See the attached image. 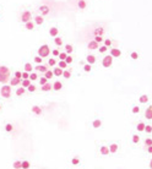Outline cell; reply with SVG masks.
Instances as JSON below:
<instances>
[{"mask_svg":"<svg viewBox=\"0 0 152 169\" xmlns=\"http://www.w3.org/2000/svg\"><path fill=\"white\" fill-rule=\"evenodd\" d=\"M54 43H55V45H58V47H61L63 45V39L60 37H55L54 38Z\"/></svg>","mask_w":152,"mask_h":169,"instance_id":"cell-42","label":"cell"},{"mask_svg":"<svg viewBox=\"0 0 152 169\" xmlns=\"http://www.w3.org/2000/svg\"><path fill=\"white\" fill-rule=\"evenodd\" d=\"M44 76H45V77L47 79H53V76H54V73H53V71H52V70H48V71H45V73H44Z\"/></svg>","mask_w":152,"mask_h":169,"instance_id":"cell-39","label":"cell"},{"mask_svg":"<svg viewBox=\"0 0 152 169\" xmlns=\"http://www.w3.org/2000/svg\"><path fill=\"white\" fill-rule=\"evenodd\" d=\"M32 112L34 113V114H37V115H41L42 114V108L38 105H33L32 107Z\"/></svg>","mask_w":152,"mask_h":169,"instance_id":"cell-32","label":"cell"},{"mask_svg":"<svg viewBox=\"0 0 152 169\" xmlns=\"http://www.w3.org/2000/svg\"><path fill=\"white\" fill-rule=\"evenodd\" d=\"M141 113V108L138 105V104H133L131 105V114H134V115H138V114H140Z\"/></svg>","mask_w":152,"mask_h":169,"instance_id":"cell-15","label":"cell"},{"mask_svg":"<svg viewBox=\"0 0 152 169\" xmlns=\"http://www.w3.org/2000/svg\"><path fill=\"white\" fill-rule=\"evenodd\" d=\"M21 79H17V77H14V79H10V86L11 87H15V86H19L21 85Z\"/></svg>","mask_w":152,"mask_h":169,"instance_id":"cell-14","label":"cell"},{"mask_svg":"<svg viewBox=\"0 0 152 169\" xmlns=\"http://www.w3.org/2000/svg\"><path fill=\"white\" fill-rule=\"evenodd\" d=\"M149 102H150L149 94H141L139 97V103L140 104H149Z\"/></svg>","mask_w":152,"mask_h":169,"instance_id":"cell-11","label":"cell"},{"mask_svg":"<svg viewBox=\"0 0 152 169\" xmlns=\"http://www.w3.org/2000/svg\"><path fill=\"white\" fill-rule=\"evenodd\" d=\"M27 90H28V92H34V91H36V86L31 83V85H30V87H28Z\"/></svg>","mask_w":152,"mask_h":169,"instance_id":"cell-57","label":"cell"},{"mask_svg":"<svg viewBox=\"0 0 152 169\" xmlns=\"http://www.w3.org/2000/svg\"><path fill=\"white\" fill-rule=\"evenodd\" d=\"M95 40H96V42H97V43H101V42H104V39H103V37H102V36H96V37H95Z\"/></svg>","mask_w":152,"mask_h":169,"instance_id":"cell-53","label":"cell"},{"mask_svg":"<svg viewBox=\"0 0 152 169\" xmlns=\"http://www.w3.org/2000/svg\"><path fill=\"white\" fill-rule=\"evenodd\" d=\"M103 33H104V29L102 27H98L95 29V36H102Z\"/></svg>","mask_w":152,"mask_h":169,"instance_id":"cell-44","label":"cell"},{"mask_svg":"<svg viewBox=\"0 0 152 169\" xmlns=\"http://www.w3.org/2000/svg\"><path fill=\"white\" fill-rule=\"evenodd\" d=\"M67 65H69V64H67L65 60H59V61H58V66L61 68V69H64V70L67 68Z\"/></svg>","mask_w":152,"mask_h":169,"instance_id":"cell-33","label":"cell"},{"mask_svg":"<svg viewBox=\"0 0 152 169\" xmlns=\"http://www.w3.org/2000/svg\"><path fill=\"white\" fill-rule=\"evenodd\" d=\"M5 130H6L8 132H11V131L14 130L12 124H6V125H5Z\"/></svg>","mask_w":152,"mask_h":169,"instance_id":"cell-50","label":"cell"},{"mask_svg":"<svg viewBox=\"0 0 152 169\" xmlns=\"http://www.w3.org/2000/svg\"><path fill=\"white\" fill-rule=\"evenodd\" d=\"M65 61H66V63H67V64H71V63H72V61H74V58H72V56H71V55L69 54V55H67V58L65 59Z\"/></svg>","mask_w":152,"mask_h":169,"instance_id":"cell-54","label":"cell"},{"mask_svg":"<svg viewBox=\"0 0 152 169\" xmlns=\"http://www.w3.org/2000/svg\"><path fill=\"white\" fill-rule=\"evenodd\" d=\"M31 20V12L30 11H23L22 15H21V21L23 23H27Z\"/></svg>","mask_w":152,"mask_h":169,"instance_id":"cell-9","label":"cell"},{"mask_svg":"<svg viewBox=\"0 0 152 169\" xmlns=\"http://www.w3.org/2000/svg\"><path fill=\"white\" fill-rule=\"evenodd\" d=\"M9 77H10V75H1V74H0V82L4 83V85H6V82L9 81Z\"/></svg>","mask_w":152,"mask_h":169,"instance_id":"cell-29","label":"cell"},{"mask_svg":"<svg viewBox=\"0 0 152 169\" xmlns=\"http://www.w3.org/2000/svg\"><path fill=\"white\" fill-rule=\"evenodd\" d=\"M34 20H36V23H37V25H42V23L44 22V18H43V16H38V15L34 17Z\"/></svg>","mask_w":152,"mask_h":169,"instance_id":"cell-40","label":"cell"},{"mask_svg":"<svg viewBox=\"0 0 152 169\" xmlns=\"http://www.w3.org/2000/svg\"><path fill=\"white\" fill-rule=\"evenodd\" d=\"M0 110H1V105H0Z\"/></svg>","mask_w":152,"mask_h":169,"instance_id":"cell-61","label":"cell"},{"mask_svg":"<svg viewBox=\"0 0 152 169\" xmlns=\"http://www.w3.org/2000/svg\"><path fill=\"white\" fill-rule=\"evenodd\" d=\"M130 59H131L133 61H136L140 59V53L136 52V50H133L131 53H130Z\"/></svg>","mask_w":152,"mask_h":169,"instance_id":"cell-18","label":"cell"},{"mask_svg":"<svg viewBox=\"0 0 152 169\" xmlns=\"http://www.w3.org/2000/svg\"><path fill=\"white\" fill-rule=\"evenodd\" d=\"M42 60H43V59H42V58H41V56H39V55H37V56H34V59H33V61H34V63H36V64H42Z\"/></svg>","mask_w":152,"mask_h":169,"instance_id":"cell-51","label":"cell"},{"mask_svg":"<svg viewBox=\"0 0 152 169\" xmlns=\"http://www.w3.org/2000/svg\"><path fill=\"white\" fill-rule=\"evenodd\" d=\"M120 150V146L118 142H113L109 145V151H111V155H115V153H118V151Z\"/></svg>","mask_w":152,"mask_h":169,"instance_id":"cell-7","label":"cell"},{"mask_svg":"<svg viewBox=\"0 0 152 169\" xmlns=\"http://www.w3.org/2000/svg\"><path fill=\"white\" fill-rule=\"evenodd\" d=\"M31 163L28 161H22V169H30Z\"/></svg>","mask_w":152,"mask_h":169,"instance_id":"cell-46","label":"cell"},{"mask_svg":"<svg viewBox=\"0 0 152 169\" xmlns=\"http://www.w3.org/2000/svg\"><path fill=\"white\" fill-rule=\"evenodd\" d=\"M48 65L49 66H55L56 65V59H49L48 60Z\"/></svg>","mask_w":152,"mask_h":169,"instance_id":"cell-52","label":"cell"},{"mask_svg":"<svg viewBox=\"0 0 152 169\" xmlns=\"http://www.w3.org/2000/svg\"><path fill=\"white\" fill-rule=\"evenodd\" d=\"M150 146H152V137L147 136L144 140V147H150Z\"/></svg>","mask_w":152,"mask_h":169,"instance_id":"cell-24","label":"cell"},{"mask_svg":"<svg viewBox=\"0 0 152 169\" xmlns=\"http://www.w3.org/2000/svg\"><path fill=\"white\" fill-rule=\"evenodd\" d=\"M149 169H152V157L150 158V161H149Z\"/></svg>","mask_w":152,"mask_h":169,"instance_id":"cell-60","label":"cell"},{"mask_svg":"<svg viewBox=\"0 0 152 169\" xmlns=\"http://www.w3.org/2000/svg\"><path fill=\"white\" fill-rule=\"evenodd\" d=\"M77 6H78V9H80V10H85V9H86V6H87V4H86L85 0H78Z\"/></svg>","mask_w":152,"mask_h":169,"instance_id":"cell-30","label":"cell"},{"mask_svg":"<svg viewBox=\"0 0 152 169\" xmlns=\"http://www.w3.org/2000/svg\"><path fill=\"white\" fill-rule=\"evenodd\" d=\"M25 71H26V73H30V74L33 71L32 65H31L30 63H26V64H25Z\"/></svg>","mask_w":152,"mask_h":169,"instance_id":"cell-35","label":"cell"},{"mask_svg":"<svg viewBox=\"0 0 152 169\" xmlns=\"http://www.w3.org/2000/svg\"><path fill=\"white\" fill-rule=\"evenodd\" d=\"M30 73H26V71H25V73H22V80L23 79H30V75H28Z\"/></svg>","mask_w":152,"mask_h":169,"instance_id":"cell-59","label":"cell"},{"mask_svg":"<svg viewBox=\"0 0 152 169\" xmlns=\"http://www.w3.org/2000/svg\"><path fill=\"white\" fill-rule=\"evenodd\" d=\"M145 134L146 135H152V124H146V127H145Z\"/></svg>","mask_w":152,"mask_h":169,"instance_id":"cell-31","label":"cell"},{"mask_svg":"<svg viewBox=\"0 0 152 169\" xmlns=\"http://www.w3.org/2000/svg\"><path fill=\"white\" fill-rule=\"evenodd\" d=\"M113 59L114 58H113L111 54L103 56V59H102V66H103V68H106V69H109L113 65Z\"/></svg>","mask_w":152,"mask_h":169,"instance_id":"cell-3","label":"cell"},{"mask_svg":"<svg viewBox=\"0 0 152 169\" xmlns=\"http://www.w3.org/2000/svg\"><path fill=\"white\" fill-rule=\"evenodd\" d=\"M0 74L1 75H10V69L6 68V66H0Z\"/></svg>","mask_w":152,"mask_h":169,"instance_id":"cell-26","label":"cell"},{"mask_svg":"<svg viewBox=\"0 0 152 169\" xmlns=\"http://www.w3.org/2000/svg\"><path fill=\"white\" fill-rule=\"evenodd\" d=\"M30 80H31V81L38 80V75L36 74V73H31V74H30Z\"/></svg>","mask_w":152,"mask_h":169,"instance_id":"cell-47","label":"cell"},{"mask_svg":"<svg viewBox=\"0 0 152 169\" xmlns=\"http://www.w3.org/2000/svg\"><path fill=\"white\" fill-rule=\"evenodd\" d=\"M25 26H26V28H27L28 31H32V29L34 28V23L31 22V21H28L27 23H25Z\"/></svg>","mask_w":152,"mask_h":169,"instance_id":"cell-43","label":"cell"},{"mask_svg":"<svg viewBox=\"0 0 152 169\" xmlns=\"http://www.w3.org/2000/svg\"><path fill=\"white\" fill-rule=\"evenodd\" d=\"M12 168L14 169H22V161H15L12 163Z\"/></svg>","mask_w":152,"mask_h":169,"instance_id":"cell-28","label":"cell"},{"mask_svg":"<svg viewBox=\"0 0 152 169\" xmlns=\"http://www.w3.org/2000/svg\"><path fill=\"white\" fill-rule=\"evenodd\" d=\"M63 88V83L60 82V81H55V82L53 83V90L54 91H60Z\"/></svg>","mask_w":152,"mask_h":169,"instance_id":"cell-25","label":"cell"},{"mask_svg":"<svg viewBox=\"0 0 152 169\" xmlns=\"http://www.w3.org/2000/svg\"><path fill=\"white\" fill-rule=\"evenodd\" d=\"M42 91H43V92H49V91H52V90H53V85H52V83H49V82H47L45 85H43V86H42V88H41Z\"/></svg>","mask_w":152,"mask_h":169,"instance_id":"cell-20","label":"cell"},{"mask_svg":"<svg viewBox=\"0 0 152 169\" xmlns=\"http://www.w3.org/2000/svg\"><path fill=\"white\" fill-rule=\"evenodd\" d=\"M65 52H66L67 54H71L72 52H74V47H72L71 44H66V45H65Z\"/></svg>","mask_w":152,"mask_h":169,"instance_id":"cell-37","label":"cell"},{"mask_svg":"<svg viewBox=\"0 0 152 169\" xmlns=\"http://www.w3.org/2000/svg\"><path fill=\"white\" fill-rule=\"evenodd\" d=\"M87 48L90 49V50H97L99 48V43H97L95 39L90 40V42H88V44H87Z\"/></svg>","mask_w":152,"mask_h":169,"instance_id":"cell-10","label":"cell"},{"mask_svg":"<svg viewBox=\"0 0 152 169\" xmlns=\"http://www.w3.org/2000/svg\"><path fill=\"white\" fill-rule=\"evenodd\" d=\"M49 54H50V48L48 44H43L38 48V55L41 58H48Z\"/></svg>","mask_w":152,"mask_h":169,"instance_id":"cell-1","label":"cell"},{"mask_svg":"<svg viewBox=\"0 0 152 169\" xmlns=\"http://www.w3.org/2000/svg\"><path fill=\"white\" fill-rule=\"evenodd\" d=\"M82 69H83V71H85V73H91V71H92V65L86 63V64H83V68Z\"/></svg>","mask_w":152,"mask_h":169,"instance_id":"cell-34","label":"cell"},{"mask_svg":"<svg viewBox=\"0 0 152 169\" xmlns=\"http://www.w3.org/2000/svg\"><path fill=\"white\" fill-rule=\"evenodd\" d=\"M39 11L44 16V15H48L49 14V8L47 6V5H42V6H39Z\"/></svg>","mask_w":152,"mask_h":169,"instance_id":"cell-21","label":"cell"},{"mask_svg":"<svg viewBox=\"0 0 152 169\" xmlns=\"http://www.w3.org/2000/svg\"><path fill=\"white\" fill-rule=\"evenodd\" d=\"M146 124H147V122H145L144 120H140L138 124L135 125V129H136V131L139 132H145V127H146Z\"/></svg>","mask_w":152,"mask_h":169,"instance_id":"cell-6","label":"cell"},{"mask_svg":"<svg viewBox=\"0 0 152 169\" xmlns=\"http://www.w3.org/2000/svg\"><path fill=\"white\" fill-rule=\"evenodd\" d=\"M109 54H111L113 58H120V56H122V50L118 48H112L109 50Z\"/></svg>","mask_w":152,"mask_h":169,"instance_id":"cell-8","label":"cell"},{"mask_svg":"<svg viewBox=\"0 0 152 169\" xmlns=\"http://www.w3.org/2000/svg\"><path fill=\"white\" fill-rule=\"evenodd\" d=\"M140 141H141L140 134H133L131 135V143H133V145H139Z\"/></svg>","mask_w":152,"mask_h":169,"instance_id":"cell-12","label":"cell"},{"mask_svg":"<svg viewBox=\"0 0 152 169\" xmlns=\"http://www.w3.org/2000/svg\"><path fill=\"white\" fill-rule=\"evenodd\" d=\"M144 118L146 120H152V104H149V107L145 109Z\"/></svg>","mask_w":152,"mask_h":169,"instance_id":"cell-5","label":"cell"},{"mask_svg":"<svg viewBox=\"0 0 152 169\" xmlns=\"http://www.w3.org/2000/svg\"><path fill=\"white\" fill-rule=\"evenodd\" d=\"M98 152H99V155H101V156H104V157L111 155V151H109V146H107V145H101V146H99Z\"/></svg>","mask_w":152,"mask_h":169,"instance_id":"cell-4","label":"cell"},{"mask_svg":"<svg viewBox=\"0 0 152 169\" xmlns=\"http://www.w3.org/2000/svg\"><path fill=\"white\" fill-rule=\"evenodd\" d=\"M53 73H54V76H58V77H59V76H63L64 69H61V68H59V66H58V68H55V69L53 70Z\"/></svg>","mask_w":152,"mask_h":169,"instance_id":"cell-23","label":"cell"},{"mask_svg":"<svg viewBox=\"0 0 152 169\" xmlns=\"http://www.w3.org/2000/svg\"><path fill=\"white\" fill-rule=\"evenodd\" d=\"M0 94L4 98H10L11 97V86L9 85H4L1 88H0Z\"/></svg>","mask_w":152,"mask_h":169,"instance_id":"cell-2","label":"cell"},{"mask_svg":"<svg viewBox=\"0 0 152 169\" xmlns=\"http://www.w3.org/2000/svg\"><path fill=\"white\" fill-rule=\"evenodd\" d=\"M109 48L107 47V45H101V47L98 48V52L101 53V54H104V53H107V50H108Z\"/></svg>","mask_w":152,"mask_h":169,"instance_id":"cell-41","label":"cell"},{"mask_svg":"<svg viewBox=\"0 0 152 169\" xmlns=\"http://www.w3.org/2000/svg\"><path fill=\"white\" fill-rule=\"evenodd\" d=\"M31 85V80L30 79H23L22 81H21V86L25 87V88H28Z\"/></svg>","mask_w":152,"mask_h":169,"instance_id":"cell-27","label":"cell"},{"mask_svg":"<svg viewBox=\"0 0 152 169\" xmlns=\"http://www.w3.org/2000/svg\"><path fill=\"white\" fill-rule=\"evenodd\" d=\"M15 77L22 79V73H20V71H16V73H15Z\"/></svg>","mask_w":152,"mask_h":169,"instance_id":"cell-58","label":"cell"},{"mask_svg":"<svg viewBox=\"0 0 152 169\" xmlns=\"http://www.w3.org/2000/svg\"><path fill=\"white\" fill-rule=\"evenodd\" d=\"M25 93H26V88H25V87H22V86H21L20 88L16 90V94H17V96H22V94H25Z\"/></svg>","mask_w":152,"mask_h":169,"instance_id":"cell-38","label":"cell"},{"mask_svg":"<svg viewBox=\"0 0 152 169\" xmlns=\"http://www.w3.org/2000/svg\"><path fill=\"white\" fill-rule=\"evenodd\" d=\"M67 55H69V54H67L66 52H60V54H59V56H58V58H59L60 60H65L67 58Z\"/></svg>","mask_w":152,"mask_h":169,"instance_id":"cell-45","label":"cell"},{"mask_svg":"<svg viewBox=\"0 0 152 169\" xmlns=\"http://www.w3.org/2000/svg\"><path fill=\"white\" fill-rule=\"evenodd\" d=\"M52 54H53L54 56H59L60 50H59V49H53V50H52Z\"/></svg>","mask_w":152,"mask_h":169,"instance_id":"cell-55","label":"cell"},{"mask_svg":"<svg viewBox=\"0 0 152 169\" xmlns=\"http://www.w3.org/2000/svg\"><path fill=\"white\" fill-rule=\"evenodd\" d=\"M70 163H71V166H74V167H76V166H78L81 163V159H80V157L78 156H75V157H72L71 158V161H70Z\"/></svg>","mask_w":152,"mask_h":169,"instance_id":"cell-17","label":"cell"},{"mask_svg":"<svg viewBox=\"0 0 152 169\" xmlns=\"http://www.w3.org/2000/svg\"><path fill=\"white\" fill-rule=\"evenodd\" d=\"M36 70L38 71V73H45V71H48V69H47V66L45 65H42V64H37V66L34 68Z\"/></svg>","mask_w":152,"mask_h":169,"instance_id":"cell-19","label":"cell"},{"mask_svg":"<svg viewBox=\"0 0 152 169\" xmlns=\"http://www.w3.org/2000/svg\"><path fill=\"white\" fill-rule=\"evenodd\" d=\"M63 77H64V79H70L71 77V71L70 70H67V69H65L64 70V73H63Z\"/></svg>","mask_w":152,"mask_h":169,"instance_id":"cell-36","label":"cell"},{"mask_svg":"<svg viewBox=\"0 0 152 169\" xmlns=\"http://www.w3.org/2000/svg\"><path fill=\"white\" fill-rule=\"evenodd\" d=\"M49 34H50V37H58V34H59V29H58L56 27H52L49 29Z\"/></svg>","mask_w":152,"mask_h":169,"instance_id":"cell-22","label":"cell"},{"mask_svg":"<svg viewBox=\"0 0 152 169\" xmlns=\"http://www.w3.org/2000/svg\"><path fill=\"white\" fill-rule=\"evenodd\" d=\"M96 61H97V58H96V56L93 55V54H88V55L86 56V63L93 65V64H96Z\"/></svg>","mask_w":152,"mask_h":169,"instance_id":"cell-13","label":"cell"},{"mask_svg":"<svg viewBox=\"0 0 152 169\" xmlns=\"http://www.w3.org/2000/svg\"><path fill=\"white\" fill-rule=\"evenodd\" d=\"M101 126H102V120L101 119H98L97 118V119H95L92 121V127L93 129H99Z\"/></svg>","mask_w":152,"mask_h":169,"instance_id":"cell-16","label":"cell"},{"mask_svg":"<svg viewBox=\"0 0 152 169\" xmlns=\"http://www.w3.org/2000/svg\"><path fill=\"white\" fill-rule=\"evenodd\" d=\"M103 43H104V45H107L108 48H111L113 42H112V39H109V38H108V39H104V42H103Z\"/></svg>","mask_w":152,"mask_h":169,"instance_id":"cell-49","label":"cell"},{"mask_svg":"<svg viewBox=\"0 0 152 169\" xmlns=\"http://www.w3.org/2000/svg\"><path fill=\"white\" fill-rule=\"evenodd\" d=\"M47 82H48V79H47L45 76H43V77H39V83H41V86L45 85Z\"/></svg>","mask_w":152,"mask_h":169,"instance_id":"cell-48","label":"cell"},{"mask_svg":"<svg viewBox=\"0 0 152 169\" xmlns=\"http://www.w3.org/2000/svg\"><path fill=\"white\" fill-rule=\"evenodd\" d=\"M145 151H146V153H147V155H152V146L145 147Z\"/></svg>","mask_w":152,"mask_h":169,"instance_id":"cell-56","label":"cell"}]
</instances>
